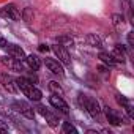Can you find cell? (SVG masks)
<instances>
[{
	"mask_svg": "<svg viewBox=\"0 0 134 134\" xmlns=\"http://www.w3.org/2000/svg\"><path fill=\"white\" fill-rule=\"evenodd\" d=\"M58 41L63 43V44H66V46H73V40L68 38V36H62V38H58Z\"/></svg>",
	"mask_w": 134,
	"mask_h": 134,
	"instance_id": "cell-21",
	"label": "cell"
},
{
	"mask_svg": "<svg viewBox=\"0 0 134 134\" xmlns=\"http://www.w3.org/2000/svg\"><path fill=\"white\" fill-rule=\"evenodd\" d=\"M47 51H49V47H47L46 44H41V46H40V52H47Z\"/></svg>",
	"mask_w": 134,
	"mask_h": 134,
	"instance_id": "cell-26",
	"label": "cell"
},
{
	"mask_svg": "<svg viewBox=\"0 0 134 134\" xmlns=\"http://www.w3.org/2000/svg\"><path fill=\"white\" fill-rule=\"evenodd\" d=\"M63 132H73V134H76L77 129H76L71 123H63Z\"/></svg>",
	"mask_w": 134,
	"mask_h": 134,
	"instance_id": "cell-19",
	"label": "cell"
},
{
	"mask_svg": "<svg viewBox=\"0 0 134 134\" xmlns=\"http://www.w3.org/2000/svg\"><path fill=\"white\" fill-rule=\"evenodd\" d=\"M77 101H79V106L82 107V109H85V103H87V96L85 95H79V98H77Z\"/></svg>",
	"mask_w": 134,
	"mask_h": 134,
	"instance_id": "cell-22",
	"label": "cell"
},
{
	"mask_svg": "<svg viewBox=\"0 0 134 134\" xmlns=\"http://www.w3.org/2000/svg\"><path fill=\"white\" fill-rule=\"evenodd\" d=\"M46 66L49 68V71H52L54 74L63 76V68H62V65H60L57 60H52V58H46Z\"/></svg>",
	"mask_w": 134,
	"mask_h": 134,
	"instance_id": "cell-8",
	"label": "cell"
},
{
	"mask_svg": "<svg viewBox=\"0 0 134 134\" xmlns=\"http://www.w3.org/2000/svg\"><path fill=\"white\" fill-rule=\"evenodd\" d=\"M22 19H24L25 22H32V21H33V10H32V8H25V10L22 11Z\"/></svg>",
	"mask_w": 134,
	"mask_h": 134,
	"instance_id": "cell-17",
	"label": "cell"
},
{
	"mask_svg": "<svg viewBox=\"0 0 134 134\" xmlns=\"http://www.w3.org/2000/svg\"><path fill=\"white\" fill-rule=\"evenodd\" d=\"M128 44H129L131 47L134 46V32H129V33H128Z\"/></svg>",
	"mask_w": 134,
	"mask_h": 134,
	"instance_id": "cell-24",
	"label": "cell"
},
{
	"mask_svg": "<svg viewBox=\"0 0 134 134\" xmlns=\"http://www.w3.org/2000/svg\"><path fill=\"white\" fill-rule=\"evenodd\" d=\"M123 21H125V18L121 14H112V22H114L115 27H121L123 25Z\"/></svg>",
	"mask_w": 134,
	"mask_h": 134,
	"instance_id": "cell-18",
	"label": "cell"
},
{
	"mask_svg": "<svg viewBox=\"0 0 134 134\" xmlns=\"http://www.w3.org/2000/svg\"><path fill=\"white\" fill-rule=\"evenodd\" d=\"M0 14L5 16V18H10V19H14V21L21 19V13L18 11V8L14 5H7L2 11H0Z\"/></svg>",
	"mask_w": 134,
	"mask_h": 134,
	"instance_id": "cell-5",
	"label": "cell"
},
{
	"mask_svg": "<svg viewBox=\"0 0 134 134\" xmlns=\"http://www.w3.org/2000/svg\"><path fill=\"white\" fill-rule=\"evenodd\" d=\"M99 58H101L106 65H110V66L117 63V60L114 58V55H112V54H107V52H101V54H99Z\"/></svg>",
	"mask_w": 134,
	"mask_h": 134,
	"instance_id": "cell-14",
	"label": "cell"
},
{
	"mask_svg": "<svg viewBox=\"0 0 134 134\" xmlns=\"http://www.w3.org/2000/svg\"><path fill=\"white\" fill-rule=\"evenodd\" d=\"M125 54H126V49H125L121 44H117V46L114 47V54H112V55H114L115 60H121V62H123V60H125Z\"/></svg>",
	"mask_w": 134,
	"mask_h": 134,
	"instance_id": "cell-13",
	"label": "cell"
},
{
	"mask_svg": "<svg viewBox=\"0 0 134 134\" xmlns=\"http://www.w3.org/2000/svg\"><path fill=\"white\" fill-rule=\"evenodd\" d=\"M52 51H54V54L57 55V58H58L62 63H65V65H70V63H71L68 52H66V49H65L62 44H55V46H52Z\"/></svg>",
	"mask_w": 134,
	"mask_h": 134,
	"instance_id": "cell-3",
	"label": "cell"
},
{
	"mask_svg": "<svg viewBox=\"0 0 134 134\" xmlns=\"http://www.w3.org/2000/svg\"><path fill=\"white\" fill-rule=\"evenodd\" d=\"M8 46V43H7V40L5 38H0V47H2V49H5Z\"/></svg>",
	"mask_w": 134,
	"mask_h": 134,
	"instance_id": "cell-25",
	"label": "cell"
},
{
	"mask_svg": "<svg viewBox=\"0 0 134 134\" xmlns=\"http://www.w3.org/2000/svg\"><path fill=\"white\" fill-rule=\"evenodd\" d=\"M8 47V54L13 57V58H16V60H25V54H24V51L19 47V46H14V44H8L7 46Z\"/></svg>",
	"mask_w": 134,
	"mask_h": 134,
	"instance_id": "cell-7",
	"label": "cell"
},
{
	"mask_svg": "<svg viewBox=\"0 0 134 134\" xmlns=\"http://www.w3.org/2000/svg\"><path fill=\"white\" fill-rule=\"evenodd\" d=\"M49 88H51L52 92H55V93H62V87H60L57 82H54V81L49 84Z\"/></svg>",
	"mask_w": 134,
	"mask_h": 134,
	"instance_id": "cell-20",
	"label": "cell"
},
{
	"mask_svg": "<svg viewBox=\"0 0 134 134\" xmlns=\"http://www.w3.org/2000/svg\"><path fill=\"white\" fill-rule=\"evenodd\" d=\"M14 81L11 79V77H8V76H3V84H5V88H8L11 93H14L16 92V87H14V84H13Z\"/></svg>",
	"mask_w": 134,
	"mask_h": 134,
	"instance_id": "cell-16",
	"label": "cell"
},
{
	"mask_svg": "<svg viewBox=\"0 0 134 134\" xmlns=\"http://www.w3.org/2000/svg\"><path fill=\"white\" fill-rule=\"evenodd\" d=\"M14 82H16L18 87L22 90V93H24L25 96H29L30 99H33V101H40V99H41V96H43L41 90H38L29 79H25V77H18Z\"/></svg>",
	"mask_w": 134,
	"mask_h": 134,
	"instance_id": "cell-1",
	"label": "cell"
},
{
	"mask_svg": "<svg viewBox=\"0 0 134 134\" xmlns=\"http://www.w3.org/2000/svg\"><path fill=\"white\" fill-rule=\"evenodd\" d=\"M117 103H118L120 106H123V107H126V106L129 104V103H128V99H126L125 96H120V95L117 96Z\"/></svg>",
	"mask_w": 134,
	"mask_h": 134,
	"instance_id": "cell-23",
	"label": "cell"
},
{
	"mask_svg": "<svg viewBox=\"0 0 134 134\" xmlns=\"http://www.w3.org/2000/svg\"><path fill=\"white\" fill-rule=\"evenodd\" d=\"M13 107L18 110V112H21L24 117H27V118H35V110L27 104V103H24V101H16L14 104H13Z\"/></svg>",
	"mask_w": 134,
	"mask_h": 134,
	"instance_id": "cell-2",
	"label": "cell"
},
{
	"mask_svg": "<svg viewBox=\"0 0 134 134\" xmlns=\"http://www.w3.org/2000/svg\"><path fill=\"white\" fill-rule=\"evenodd\" d=\"M49 103L55 107V109H58V110H62L63 114H68L70 112V107H68V104H66L65 101H63V98L62 96H58V95H52L51 98H49Z\"/></svg>",
	"mask_w": 134,
	"mask_h": 134,
	"instance_id": "cell-4",
	"label": "cell"
},
{
	"mask_svg": "<svg viewBox=\"0 0 134 134\" xmlns=\"http://www.w3.org/2000/svg\"><path fill=\"white\" fill-rule=\"evenodd\" d=\"M7 129H8V128H7L5 125H2V123H0V132H5Z\"/></svg>",
	"mask_w": 134,
	"mask_h": 134,
	"instance_id": "cell-27",
	"label": "cell"
},
{
	"mask_svg": "<svg viewBox=\"0 0 134 134\" xmlns=\"http://www.w3.org/2000/svg\"><path fill=\"white\" fill-rule=\"evenodd\" d=\"M104 112H106V117H107V120H109V123L110 125H114V126H117V125H120V117H118V114L117 112H114L109 106H106L104 107Z\"/></svg>",
	"mask_w": 134,
	"mask_h": 134,
	"instance_id": "cell-11",
	"label": "cell"
},
{
	"mask_svg": "<svg viewBox=\"0 0 134 134\" xmlns=\"http://www.w3.org/2000/svg\"><path fill=\"white\" fill-rule=\"evenodd\" d=\"M38 110L41 112V115L46 118V121L49 123V126H52V128H55L57 125H58V120H57V117L55 115H52L49 110H46V107H43V106H40L38 107Z\"/></svg>",
	"mask_w": 134,
	"mask_h": 134,
	"instance_id": "cell-9",
	"label": "cell"
},
{
	"mask_svg": "<svg viewBox=\"0 0 134 134\" xmlns=\"http://www.w3.org/2000/svg\"><path fill=\"white\" fill-rule=\"evenodd\" d=\"M87 43L93 47H101V40L96 36V35H88L87 36Z\"/></svg>",
	"mask_w": 134,
	"mask_h": 134,
	"instance_id": "cell-15",
	"label": "cell"
},
{
	"mask_svg": "<svg viewBox=\"0 0 134 134\" xmlns=\"http://www.w3.org/2000/svg\"><path fill=\"white\" fill-rule=\"evenodd\" d=\"M2 62H3L5 65L11 66V68L16 70V71H22V70H24L21 60H16V58H13V57H2Z\"/></svg>",
	"mask_w": 134,
	"mask_h": 134,
	"instance_id": "cell-10",
	"label": "cell"
},
{
	"mask_svg": "<svg viewBox=\"0 0 134 134\" xmlns=\"http://www.w3.org/2000/svg\"><path fill=\"white\" fill-rule=\"evenodd\" d=\"M85 109L88 110V114H90L93 118H98V117H99V106H98L96 99H93V98H87Z\"/></svg>",
	"mask_w": 134,
	"mask_h": 134,
	"instance_id": "cell-6",
	"label": "cell"
},
{
	"mask_svg": "<svg viewBox=\"0 0 134 134\" xmlns=\"http://www.w3.org/2000/svg\"><path fill=\"white\" fill-rule=\"evenodd\" d=\"M25 60H27V65L30 66V68H32L33 71L40 70V66H41V62H40V58H38L36 55H29V57H25Z\"/></svg>",
	"mask_w": 134,
	"mask_h": 134,
	"instance_id": "cell-12",
	"label": "cell"
}]
</instances>
